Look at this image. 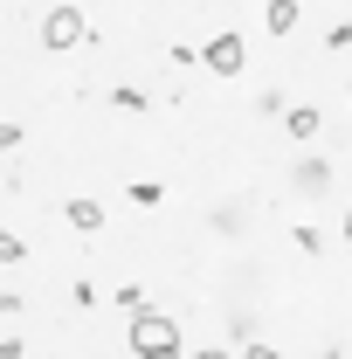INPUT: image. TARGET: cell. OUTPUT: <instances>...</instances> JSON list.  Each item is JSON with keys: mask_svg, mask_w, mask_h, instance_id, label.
<instances>
[{"mask_svg": "<svg viewBox=\"0 0 352 359\" xmlns=\"http://www.w3.org/2000/svg\"><path fill=\"white\" fill-rule=\"evenodd\" d=\"M180 346V325L166 311H132V353L145 359V353H173Z\"/></svg>", "mask_w": 352, "mask_h": 359, "instance_id": "6da1fadb", "label": "cell"}, {"mask_svg": "<svg viewBox=\"0 0 352 359\" xmlns=\"http://www.w3.org/2000/svg\"><path fill=\"white\" fill-rule=\"evenodd\" d=\"M90 35V21L76 14V7H55V14H42V48H76Z\"/></svg>", "mask_w": 352, "mask_h": 359, "instance_id": "7a4b0ae2", "label": "cell"}, {"mask_svg": "<svg viewBox=\"0 0 352 359\" xmlns=\"http://www.w3.org/2000/svg\"><path fill=\"white\" fill-rule=\"evenodd\" d=\"M242 55H249V48H242V35H228V28L201 48V62H208V69H221V76H235V69H242Z\"/></svg>", "mask_w": 352, "mask_h": 359, "instance_id": "3957f363", "label": "cell"}, {"mask_svg": "<svg viewBox=\"0 0 352 359\" xmlns=\"http://www.w3.org/2000/svg\"><path fill=\"white\" fill-rule=\"evenodd\" d=\"M297 14H304L297 0H269V7H263V28H269V35H290V28H297Z\"/></svg>", "mask_w": 352, "mask_h": 359, "instance_id": "277c9868", "label": "cell"}, {"mask_svg": "<svg viewBox=\"0 0 352 359\" xmlns=\"http://www.w3.org/2000/svg\"><path fill=\"white\" fill-rule=\"evenodd\" d=\"M318 125H325V118H318L311 104H297V111L283 118V132H290V138H318Z\"/></svg>", "mask_w": 352, "mask_h": 359, "instance_id": "5b68a950", "label": "cell"}, {"mask_svg": "<svg viewBox=\"0 0 352 359\" xmlns=\"http://www.w3.org/2000/svg\"><path fill=\"white\" fill-rule=\"evenodd\" d=\"M69 228L97 235V228H104V208H97V201H69Z\"/></svg>", "mask_w": 352, "mask_h": 359, "instance_id": "8992f818", "label": "cell"}, {"mask_svg": "<svg viewBox=\"0 0 352 359\" xmlns=\"http://www.w3.org/2000/svg\"><path fill=\"white\" fill-rule=\"evenodd\" d=\"M325 180H332V166H325V159H304V166H297V187H304V194H318Z\"/></svg>", "mask_w": 352, "mask_h": 359, "instance_id": "52a82bcc", "label": "cell"}, {"mask_svg": "<svg viewBox=\"0 0 352 359\" xmlns=\"http://www.w3.org/2000/svg\"><path fill=\"white\" fill-rule=\"evenodd\" d=\"M132 201H138V208H159V201H166V187H159V180H132Z\"/></svg>", "mask_w": 352, "mask_h": 359, "instance_id": "ba28073f", "label": "cell"}, {"mask_svg": "<svg viewBox=\"0 0 352 359\" xmlns=\"http://www.w3.org/2000/svg\"><path fill=\"white\" fill-rule=\"evenodd\" d=\"M111 297H118L125 311H145V283H125V290H111Z\"/></svg>", "mask_w": 352, "mask_h": 359, "instance_id": "9c48e42d", "label": "cell"}, {"mask_svg": "<svg viewBox=\"0 0 352 359\" xmlns=\"http://www.w3.org/2000/svg\"><path fill=\"white\" fill-rule=\"evenodd\" d=\"M187 359H235L228 346H201V353H187Z\"/></svg>", "mask_w": 352, "mask_h": 359, "instance_id": "30bf717a", "label": "cell"}, {"mask_svg": "<svg viewBox=\"0 0 352 359\" xmlns=\"http://www.w3.org/2000/svg\"><path fill=\"white\" fill-rule=\"evenodd\" d=\"M242 359H276V346H242Z\"/></svg>", "mask_w": 352, "mask_h": 359, "instance_id": "8fae6325", "label": "cell"}, {"mask_svg": "<svg viewBox=\"0 0 352 359\" xmlns=\"http://www.w3.org/2000/svg\"><path fill=\"white\" fill-rule=\"evenodd\" d=\"M145 359H187V353H180V346H173V353H145Z\"/></svg>", "mask_w": 352, "mask_h": 359, "instance_id": "7c38bea8", "label": "cell"}, {"mask_svg": "<svg viewBox=\"0 0 352 359\" xmlns=\"http://www.w3.org/2000/svg\"><path fill=\"white\" fill-rule=\"evenodd\" d=\"M346 235H352V201H346Z\"/></svg>", "mask_w": 352, "mask_h": 359, "instance_id": "4fadbf2b", "label": "cell"}]
</instances>
